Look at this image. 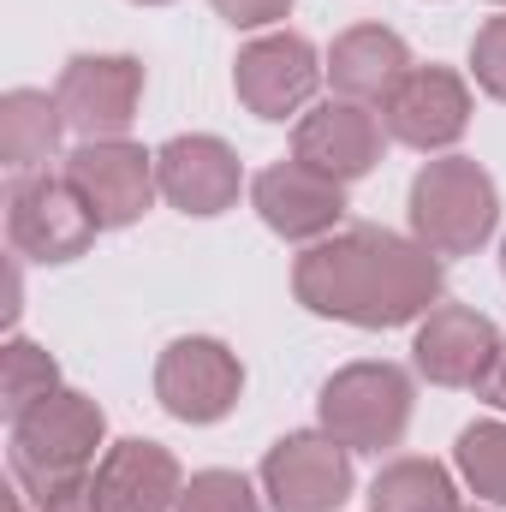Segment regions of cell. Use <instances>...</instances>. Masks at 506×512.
<instances>
[{
  "instance_id": "cell-1",
  "label": "cell",
  "mask_w": 506,
  "mask_h": 512,
  "mask_svg": "<svg viewBox=\"0 0 506 512\" xmlns=\"http://www.w3.org/2000/svg\"><path fill=\"white\" fill-rule=\"evenodd\" d=\"M292 292L304 310L352 328H405L441 304V256L387 227H346L298 256Z\"/></svg>"
},
{
  "instance_id": "cell-2",
  "label": "cell",
  "mask_w": 506,
  "mask_h": 512,
  "mask_svg": "<svg viewBox=\"0 0 506 512\" xmlns=\"http://www.w3.org/2000/svg\"><path fill=\"white\" fill-rule=\"evenodd\" d=\"M102 435H108V417L90 393H72V387L48 393L42 405L12 417V483L30 501H42L48 489L90 477Z\"/></svg>"
},
{
  "instance_id": "cell-3",
  "label": "cell",
  "mask_w": 506,
  "mask_h": 512,
  "mask_svg": "<svg viewBox=\"0 0 506 512\" xmlns=\"http://www.w3.org/2000/svg\"><path fill=\"white\" fill-rule=\"evenodd\" d=\"M501 221V191L471 155H441L411 179V239L435 256H477Z\"/></svg>"
},
{
  "instance_id": "cell-4",
  "label": "cell",
  "mask_w": 506,
  "mask_h": 512,
  "mask_svg": "<svg viewBox=\"0 0 506 512\" xmlns=\"http://www.w3.org/2000/svg\"><path fill=\"white\" fill-rule=\"evenodd\" d=\"M316 411L340 447L387 453L405 441V423H411V376L399 364H346L328 376Z\"/></svg>"
},
{
  "instance_id": "cell-5",
  "label": "cell",
  "mask_w": 506,
  "mask_h": 512,
  "mask_svg": "<svg viewBox=\"0 0 506 512\" xmlns=\"http://www.w3.org/2000/svg\"><path fill=\"white\" fill-rule=\"evenodd\" d=\"M102 221L96 209L78 197V185L60 173H18L12 191H6V239L12 251L30 256V262H72L96 245Z\"/></svg>"
},
{
  "instance_id": "cell-6",
  "label": "cell",
  "mask_w": 506,
  "mask_h": 512,
  "mask_svg": "<svg viewBox=\"0 0 506 512\" xmlns=\"http://www.w3.org/2000/svg\"><path fill=\"white\" fill-rule=\"evenodd\" d=\"M262 495L274 512H340L352 495V447H340L328 429L274 441L262 459Z\"/></svg>"
},
{
  "instance_id": "cell-7",
  "label": "cell",
  "mask_w": 506,
  "mask_h": 512,
  "mask_svg": "<svg viewBox=\"0 0 506 512\" xmlns=\"http://www.w3.org/2000/svg\"><path fill=\"white\" fill-rule=\"evenodd\" d=\"M54 102L66 114V131H78L84 143L126 137L131 120H137V102H143V60H131V54H72L60 84H54Z\"/></svg>"
},
{
  "instance_id": "cell-8",
  "label": "cell",
  "mask_w": 506,
  "mask_h": 512,
  "mask_svg": "<svg viewBox=\"0 0 506 512\" xmlns=\"http://www.w3.org/2000/svg\"><path fill=\"white\" fill-rule=\"evenodd\" d=\"M245 393V364L239 352H227L221 340H173L155 364V399L179 417V423H221Z\"/></svg>"
},
{
  "instance_id": "cell-9",
  "label": "cell",
  "mask_w": 506,
  "mask_h": 512,
  "mask_svg": "<svg viewBox=\"0 0 506 512\" xmlns=\"http://www.w3.org/2000/svg\"><path fill=\"white\" fill-rule=\"evenodd\" d=\"M501 352H506L501 328L483 310H465V304H435L417 322V340H411L417 376H429L435 387H477V393L495 376Z\"/></svg>"
},
{
  "instance_id": "cell-10",
  "label": "cell",
  "mask_w": 506,
  "mask_h": 512,
  "mask_svg": "<svg viewBox=\"0 0 506 512\" xmlns=\"http://www.w3.org/2000/svg\"><path fill=\"white\" fill-rule=\"evenodd\" d=\"M66 179L78 185V197L96 209L102 227H131L143 221V209L155 203L161 179H155V155L137 149L131 137H102V143H78L66 155Z\"/></svg>"
},
{
  "instance_id": "cell-11",
  "label": "cell",
  "mask_w": 506,
  "mask_h": 512,
  "mask_svg": "<svg viewBox=\"0 0 506 512\" xmlns=\"http://www.w3.org/2000/svg\"><path fill=\"white\" fill-rule=\"evenodd\" d=\"M381 126L405 149H453L471 126V90L447 66H411L399 90L381 102Z\"/></svg>"
},
{
  "instance_id": "cell-12",
  "label": "cell",
  "mask_w": 506,
  "mask_h": 512,
  "mask_svg": "<svg viewBox=\"0 0 506 512\" xmlns=\"http://www.w3.org/2000/svg\"><path fill=\"white\" fill-rule=\"evenodd\" d=\"M155 179H161V197L179 209V215H227L239 203V185H245V167H239V149L209 137V131H191V137H173L155 149Z\"/></svg>"
},
{
  "instance_id": "cell-13",
  "label": "cell",
  "mask_w": 506,
  "mask_h": 512,
  "mask_svg": "<svg viewBox=\"0 0 506 512\" xmlns=\"http://www.w3.org/2000/svg\"><path fill=\"white\" fill-rule=\"evenodd\" d=\"M322 72L328 66L316 60V48L304 36L274 30V36H256L251 48H239L233 90H239V102L251 108L256 120H286V114H298L316 96Z\"/></svg>"
},
{
  "instance_id": "cell-14",
  "label": "cell",
  "mask_w": 506,
  "mask_h": 512,
  "mask_svg": "<svg viewBox=\"0 0 506 512\" xmlns=\"http://www.w3.org/2000/svg\"><path fill=\"white\" fill-rule=\"evenodd\" d=\"M251 203H256V215H262L268 233H280L292 245H316V239H328L340 227L346 185L322 179L304 161H274V167H262L251 179Z\"/></svg>"
},
{
  "instance_id": "cell-15",
  "label": "cell",
  "mask_w": 506,
  "mask_h": 512,
  "mask_svg": "<svg viewBox=\"0 0 506 512\" xmlns=\"http://www.w3.org/2000/svg\"><path fill=\"white\" fill-rule=\"evenodd\" d=\"M381 137H387V126L364 102H322L292 131V161L316 167L334 185H352L381 161Z\"/></svg>"
},
{
  "instance_id": "cell-16",
  "label": "cell",
  "mask_w": 506,
  "mask_h": 512,
  "mask_svg": "<svg viewBox=\"0 0 506 512\" xmlns=\"http://www.w3.org/2000/svg\"><path fill=\"white\" fill-rule=\"evenodd\" d=\"M185 471L161 441H120L96 465V501L108 512H179Z\"/></svg>"
},
{
  "instance_id": "cell-17",
  "label": "cell",
  "mask_w": 506,
  "mask_h": 512,
  "mask_svg": "<svg viewBox=\"0 0 506 512\" xmlns=\"http://www.w3.org/2000/svg\"><path fill=\"white\" fill-rule=\"evenodd\" d=\"M405 72H411V48H405L393 30H381V24L346 30V36L334 42V54H328V78H334L340 102H364V108L387 102Z\"/></svg>"
},
{
  "instance_id": "cell-18",
  "label": "cell",
  "mask_w": 506,
  "mask_h": 512,
  "mask_svg": "<svg viewBox=\"0 0 506 512\" xmlns=\"http://www.w3.org/2000/svg\"><path fill=\"white\" fill-rule=\"evenodd\" d=\"M60 131H66V114L48 90H12L0 102V155L12 173H42L60 149Z\"/></svg>"
},
{
  "instance_id": "cell-19",
  "label": "cell",
  "mask_w": 506,
  "mask_h": 512,
  "mask_svg": "<svg viewBox=\"0 0 506 512\" xmlns=\"http://www.w3.org/2000/svg\"><path fill=\"white\" fill-rule=\"evenodd\" d=\"M370 512H465L453 477L435 459H393L370 483Z\"/></svg>"
},
{
  "instance_id": "cell-20",
  "label": "cell",
  "mask_w": 506,
  "mask_h": 512,
  "mask_svg": "<svg viewBox=\"0 0 506 512\" xmlns=\"http://www.w3.org/2000/svg\"><path fill=\"white\" fill-rule=\"evenodd\" d=\"M48 393H60V364L36 340H18L12 334L6 340V358H0V405H6V417H24Z\"/></svg>"
},
{
  "instance_id": "cell-21",
  "label": "cell",
  "mask_w": 506,
  "mask_h": 512,
  "mask_svg": "<svg viewBox=\"0 0 506 512\" xmlns=\"http://www.w3.org/2000/svg\"><path fill=\"white\" fill-rule=\"evenodd\" d=\"M465 489L489 507H506V423H471L453 447Z\"/></svg>"
},
{
  "instance_id": "cell-22",
  "label": "cell",
  "mask_w": 506,
  "mask_h": 512,
  "mask_svg": "<svg viewBox=\"0 0 506 512\" xmlns=\"http://www.w3.org/2000/svg\"><path fill=\"white\" fill-rule=\"evenodd\" d=\"M179 512H262V501L239 471H197L179 495Z\"/></svg>"
},
{
  "instance_id": "cell-23",
  "label": "cell",
  "mask_w": 506,
  "mask_h": 512,
  "mask_svg": "<svg viewBox=\"0 0 506 512\" xmlns=\"http://www.w3.org/2000/svg\"><path fill=\"white\" fill-rule=\"evenodd\" d=\"M471 78H477V90H489L495 102H506V12L477 30V42H471Z\"/></svg>"
},
{
  "instance_id": "cell-24",
  "label": "cell",
  "mask_w": 506,
  "mask_h": 512,
  "mask_svg": "<svg viewBox=\"0 0 506 512\" xmlns=\"http://www.w3.org/2000/svg\"><path fill=\"white\" fill-rule=\"evenodd\" d=\"M215 12L239 30H262V24H280L292 12V0H215Z\"/></svg>"
},
{
  "instance_id": "cell-25",
  "label": "cell",
  "mask_w": 506,
  "mask_h": 512,
  "mask_svg": "<svg viewBox=\"0 0 506 512\" xmlns=\"http://www.w3.org/2000/svg\"><path fill=\"white\" fill-rule=\"evenodd\" d=\"M36 512H108L96 501V471L78 477V483H66V489H48V495L36 501Z\"/></svg>"
},
{
  "instance_id": "cell-26",
  "label": "cell",
  "mask_w": 506,
  "mask_h": 512,
  "mask_svg": "<svg viewBox=\"0 0 506 512\" xmlns=\"http://www.w3.org/2000/svg\"><path fill=\"white\" fill-rule=\"evenodd\" d=\"M483 399H489L495 411H506V352H501V364H495V376L483 382Z\"/></svg>"
},
{
  "instance_id": "cell-27",
  "label": "cell",
  "mask_w": 506,
  "mask_h": 512,
  "mask_svg": "<svg viewBox=\"0 0 506 512\" xmlns=\"http://www.w3.org/2000/svg\"><path fill=\"white\" fill-rule=\"evenodd\" d=\"M24 501H30V495H24V489H12V495H6V512H30Z\"/></svg>"
},
{
  "instance_id": "cell-28",
  "label": "cell",
  "mask_w": 506,
  "mask_h": 512,
  "mask_svg": "<svg viewBox=\"0 0 506 512\" xmlns=\"http://www.w3.org/2000/svg\"><path fill=\"white\" fill-rule=\"evenodd\" d=\"M137 6H167V0H137Z\"/></svg>"
},
{
  "instance_id": "cell-29",
  "label": "cell",
  "mask_w": 506,
  "mask_h": 512,
  "mask_svg": "<svg viewBox=\"0 0 506 512\" xmlns=\"http://www.w3.org/2000/svg\"><path fill=\"white\" fill-rule=\"evenodd\" d=\"M501 268H506V245H501Z\"/></svg>"
},
{
  "instance_id": "cell-30",
  "label": "cell",
  "mask_w": 506,
  "mask_h": 512,
  "mask_svg": "<svg viewBox=\"0 0 506 512\" xmlns=\"http://www.w3.org/2000/svg\"><path fill=\"white\" fill-rule=\"evenodd\" d=\"M495 6H506V0H495Z\"/></svg>"
},
{
  "instance_id": "cell-31",
  "label": "cell",
  "mask_w": 506,
  "mask_h": 512,
  "mask_svg": "<svg viewBox=\"0 0 506 512\" xmlns=\"http://www.w3.org/2000/svg\"><path fill=\"white\" fill-rule=\"evenodd\" d=\"M465 512H477V507H465Z\"/></svg>"
}]
</instances>
